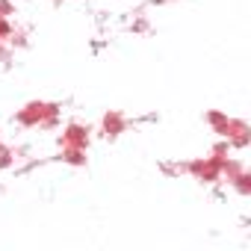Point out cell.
I'll return each mask as SVG.
<instances>
[{"label":"cell","mask_w":251,"mask_h":251,"mask_svg":"<svg viewBox=\"0 0 251 251\" xmlns=\"http://www.w3.org/2000/svg\"><path fill=\"white\" fill-rule=\"evenodd\" d=\"M56 115V109L50 106V103H30L24 112H21V121L24 124H42L45 118H53Z\"/></svg>","instance_id":"1"},{"label":"cell","mask_w":251,"mask_h":251,"mask_svg":"<svg viewBox=\"0 0 251 251\" xmlns=\"http://www.w3.org/2000/svg\"><path fill=\"white\" fill-rule=\"evenodd\" d=\"M86 142H89V130H83V127H77V124H71V127L62 133V145L65 148H86Z\"/></svg>","instance_id":"2"}]
</instances>
